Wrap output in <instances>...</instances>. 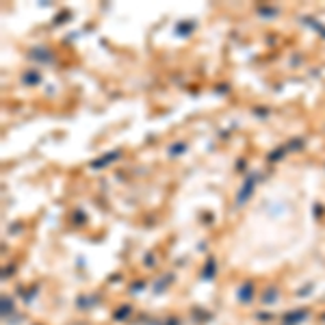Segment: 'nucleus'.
Here are the masks:
<instances>
[{"label":"nucleus","instance_id":"nucleus-7","mask_svg":"<svg viewBox=\"0 0 325 325\" xmlns=\"http://www.w3.org/2000/svg\"><path fill=\"white\" fill-rule=\"evenodd\" d=\"M22 81H24L26 85H35V82H39V74H37V72H29V74H24V76H22Z\"/></svg>","mask_w":325,"mask_h":325},{"label":"nucleus","instance_id":"nucleus-11","mask_svg":"<svg viewBox=\"0 0 325 325\" xmlns=\"http://www.w3.org/2000/svg\"><path fill=\"white\" fill-rule=\"evenodd\" d=\"M306 22H308L310 26H312V29H317L319 32H323L325 35V26H321V24H317V22H312V17H306Z\"/></svg>","mask_w":325,"mask_h":325},{"label":"nucleus","instance_id":"nucleus-8","mask_svg":"<svg viewBox=\"0 0 325 325\" xmlns=\"http://www.w3.org/2000/svg\"><path fill=\"white\" fill-rule=\"evenodd\" d=\"M9 312H13V301L9 297H2V317H9Z\"/></svg>","mask_w":325,"mask_h":325},{"label":"nucleus","instance_id":"nucleus-12","mask_svg":"<svg viewBox=\"0 0 325 325\" xmlns=\"http://www.w3.org/2000/svg\"><path fill=\"white\" fill-rule=\"evenodd\" d=\"M191 29H193L191 22H189V24H178V32H180V35H187V32L191 31Z\"/></svg>","mask_w":325,"mask_h":325},{"label":"nucleus","instance_id":"nucleus-2","mask_svg":"<svg viewBox=\"0 0 325 325\" xmlns=\"http://www.w3.org/2000/svg\"><path fill=\"white\" fill-rule=\"evenodd\" d=\"M117 159H119V150H115V152H106L104 156H100L98 161L91 162V167H94V169H102V167L111 165V162H113V161H117Z\"/></svg>","mask_w":325,"mask_h":325},{"label":"nucleus","instance_id":"nucleus-10","mask_svg":"<svg viewBox=\"0 0 325 325\" xmlns=\"http://www.w3.org/2000/svg\"><path fill=\"white\" fill-rule=\"evenodd\" d=\"M276 295H277V291H276V289L267 291V292H264V301H267V304H269V301H276Z\"/></svg>","mask_w":325,"mask_h":325},{"label":"nucleus","instance_id":"nucleus-16","mask_svg":"<svg viewBox=\"0 0 325 325\" xmlns=\"http://www.w3.org/2000/svg\"><path fill=\"white\" fill-rule=\"evenodd\" d=\"M162 280H165V286H167V284H169L171 277H162ZM161 289H162V282H161V284H156V291H161Z\"/></svg>","mask_w":325,"mask_h":325},{"label":"nucleus","instance_id":"nucleus-4","mask_svg":"<svg viewBox=\"0 0 325 325\" xmlns=\"http://www.w3.org/2000/svg\"><path fill=\"white\" fill-rule=\"evenodd\" d=\"M306 314H308L306 310H295V312H291V314L284 317V325H297L299 321H304Z\"/></svg>","mask_w":325,"mask_h":325},{"label":"nucleus","instance_id":"nucleus-6","mask_svg":"<svg viewBox=\"0 0 325 325\" xmlns=\"http://www.w3.org/2000/svg\"><path fill=\"white\" fill-rule=\"evenodd\" d=\"M212 273H215V260H208V262H206V269H204V273H202L204 280H211Z\"/></svg>","mask_w":325,"mask_h":325},{"label":"nucleus","instance_id":"nucleus-15","mask_svg":"<svg viewBox=\"0 0 325 325\" xmlns=\"http://www.w3.org/2000/svg\"><path fill=\"white\" fill-rule=\"evenodd\" d=\"M260 13H262V16H273L276 9H260Z\"/></svg>","mask_w":325,"mask_h":325},{"label":"nucleus","instance_id":"nucleus-14","mask_svg":"<svg viewBox=\"0 0 325 325\" xmlns=\"http://www.w3.org/2000/svg\"><path fill=\"white\" fill-rule=\"evenodd\" d=\"M171 154H178V152H184V146H182V143H178V146H171Z\"/></svg>","mask_w":325,"mask_h":325},{"label":"nucleus","instance_id":"nucleus-17","mask_svg":"<svg viewBox=\"0 0 325 325\" xmlns=\"http://www.w3.org/2000/svg\"><path fill=\"white\" fill-rule=\"evenodd\" d=\"M323 321H325V317H323Z\"/></svg>","mask_w":325,"mask_h":325},{"label":"nucleus","instance_id":"nucleus-5","mask_svg":"<svg viewBox=\"0 0 325 325\" xmlns=\"http://www.w3.org/2000/svg\"><path fill=\"white\" fill-rule=\"evenodd\" d=\"M252 284H245V286H241V291H239V297H241V301H249L252 299Z\"/></svg>","mask_w":325,"mask_h":325},{"label":"nucleus","instance_id":"nucleus-3","mask_svg":"<svg viewBox=\"0 0 325 325\" xmlns=\"http://www.w3.org/2000/svg\"><path fill=\"white\" fill-rule=\"evenodd\" d=\"M31 59H32V61L50 63V61H52V52H50L48 48H32L31 50Z\"/></svg>","mask_w":325,"mask_h":325},{"label":"nucleus","instance_id":"nucleus-13","mask_svg":"<svg viewBox=\"0 0 325 325\" xmlns=\"http://www.w3.org/2000/svg\"><path fill=\"white\" fill-rule=\"evenodd\" d=\"M130 312V308L128 306H124V308H119L117 310V314H115V319H126V314Z\"/></svg>","mask_w":325,"mask_h":325},{"label":"nucleus","instance_id":"nucleus-1","mask_svg":"<svg viewBox=\"0 0 325 325\" xmlns=\"http://www.w3.org/2000/svg\"><path fill=\"white\" fill-rule=\"evenodd\" d=\"M254 187H256V178H254V176H247V178H245V182H243V187H241L239 195H236V204H245V202H247L249 195H252V191H254Z\"/></svg>","mask_w":325,"mask_h":325},{"label":"nucleus","instance_id":"nucleus-9","mask_svg":"<svg viewBox=\"0 0 325 325\" xmlns=\"http://www.w3.org/2000/svg\"><path fill=\"white\" fill-rule=\"evenodd\" d=\"M284 152H286V147H277L276 152H271V154H269V161H273V162H276V161H280V156L284 154Z\"/></svg>","mask_w":325,"mask_h":325}]
</instances>
